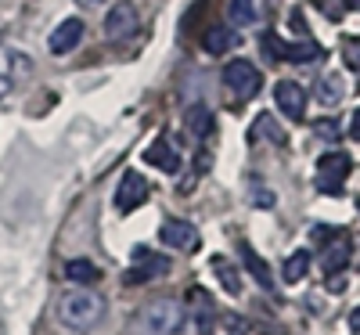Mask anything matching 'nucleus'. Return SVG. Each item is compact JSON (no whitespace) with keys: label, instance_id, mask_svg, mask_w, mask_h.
<instances>
[{"label":"nucleus","instance_id":"6e6552de","mask_svg":"<svg viewBox=\"0 0 360 335\" xmlns=\"http://www.w3.org/2000/svg\"><path fill=\"white\" fill-rule=\"evenodd\" d=\"M159 238H162V246H173V249H184V253H195L202 246V234L198 227H191L188 220H162L159 227Z\"/></svg>","mask_w":360,"mask_h":335},{"label":"nucleus","instance_id":"f03ea898","mask_svg":"<svg viewBox=\"0 0 360 335\" xmlns=\"http://www.w3.org/2000/svg\"><path fill=\"white\" fill-rule=\"evenodd\" d=\"M105 310V303L94 296V292H65L62 299H58V317H62L69 328H90V324H98Z\"/></svg>","mask_w":360,"mask_h":335},{"label":"nucleus","instance_id":"20e7f679","mask_svg":"<svg viewBox=\"0 0 360 335\" xmlns=\"http://www.w3.org/2000/svg\"><path fill=\"white\" fill-rule=\"evenodd\" d=\"M353 170V159L346 151H328V156L317 159V188L324 195H342V184Z\"/></svg>","mask_w":360,"mask_h":335},{"label":"nucleus","instance_id":"39448f33","mask_svg":"<svg viewBox=\"0 0 360 335\" xmlns=\"http://www.w3.org/2000/svg\"><path fill=\"white\" fill-rule=\"evenodd\" d=\"M173 270L169 256L162 253H152V249H137L134 253V263H130V274H127V282L130 285H144V282H152V278H166V274Z\"/></svg>","mask_w":360,"mask_h":335},{"label":"nucleus","instance_id":"7ed1b4c3","mask_svg":"<svg viewBox=\"0 0 360 335\" xmlns=\"http://www.w3.org/2000/svg\"><path fill=\"white\" fill-rule=\"evenodd\" d=\"M224 83L234 98H256L263 87V72L249 62V58H234L224 65Z\"/></svg>","mask_w":360,"mask_h":335},{"label":"nucleus","instance_id":"6ab92c4d","mask_svg":"<svg viewBox=\"0 0 360 335\" xmlns=\"http://www.w3.org/2000/svg\"><path fill=\"white\" fill-rule=\"evenodd\" d=\"M65 278L76 282V285H94V282H98V267L90 263V260H72V263L65 267Z\"/></svg>","mask_w":360,"mask_h":335},{"label":"nucleus","instance_id":"72a5a7b5","mask_svg":"<svg viewBox=\"0 0 360 335\" xmlns=\"http://www.w3.org/2000/svg\"><path fill=\"white\" fill-rule=\"evenodd\" d=\"M349 8H360V0H349Z\"/></svg>","mask_w":360,"mask_h":335},{"label":"nucleus","instance_id":"f8f14e48","mask_svg":"<svg viewBox=\"0 0 360 335\" xmlns=\"http://www.w3.org/2000/svg\"><path fill=\"white\" fill-rule=\"evenodd\" d=\"M144 159L152 163L155 170H162V173H176V170H180V156H176L173 141H166V137H159V141H152V144H148Z\"/></svg>","mask_w":360,"mask_h":335},{"label":"nucleus","instance_id":"423d86ee","mask_svg":"<svg viewBox=\"0 0 360 335\" xmlns=\"http://www.w3.org/2000/svg\"><path fill=\"white\" fill-rule=\"evenodd\" d=\"M141 15L134 8V0H119V4L105 15V40H127L137 33Z\"/></svg>","mask_w":360,"mask_h":335},{"label":"nucleus","instance_id":"5701e85b","mask_svg":"<svg viewBox=\"0 0 360 335\" xmlns=\"http://www.w3.org/2000/svg\"><path fill=\"white\" fill-rule=\"evenodd\" d=\"M217 328H220L224 335H245V331H249V321L238 317V314H220V317H217Z\"/></svg>","mask_w":360,"mask_h":335},{"label":"nucleus","instance_id":"b1692460","mask_svg":"<svg viewBox=\"0 0 360 335\" xmlns=\"http://www.w3.org/2000/svg\"><path fill=\"white\" fill-rule=\"evenodd\" d=\"M342 62H346V69H349V72H356V76H360V37L342 40Z\"/></svg>","mask_w":360,"mask_h":335},{"label":"nucleus","instance_id":"393cba45","mask_svg":"<svg viewBox=\"0 0 360 335\" xmlns=\"http://www.w3.org/2000/svg\"><path fill=\"white\" fill-rule=\"evenodd\" d=\"M317 8L324 11V18H332V22H339L346 11H349V0H317Z\"/></svg>","mask_w":360,"mask_h":335},{"label":"nucleus","instance_id":"c756f323","mask_svg":"<svg viewBox=\"0 0 360 335\" xmlns=\"http://www.w3.org/2000/svg\"><path fill=\"white\" fill-rule=\"evenodd\" d=\"M292 29H295V33H307V25H303V18H299V11H292Z\"/></svg>","mask_w":360,"mask_h":335},{"label":"nucleus","instance_id":"f3484780","mask_svg":"<svg viewBox=\"0 0 360 335\" xmlns=\"http://www.w3.org/2000/svg\"><path fill=\"white\" fill-rule=\"evenodd\" d=\"M184 123H188V130L198 137V141H205L209 134H213V112H209L205 105H191L188 108V119H184Z\"/></svg>","mask_w":360,"mask_h":335},{"label":"nucleus","instance_id":"f257e3e1","mask_svg":"<svg viewBox=\"0 0 360 335\" xmlns=\"http://www.w3.org/2000/svg\"><path fill=\"white\" fill-rule=\"evenodd\" d=\"M184 324V307L176 299H155L148 303L137 317V335H173Z\"/></svg>","mask_w":360,"mask_h":335},{"label":"nucleus","instance_id":"a878e982","mask_svg":"<svg viewBox=\"0 0 360 335\" xmlns=\"http://www.w3.org/2000/svg\"><path fill=\"white\" fill-rule=\"evenodd\" d=\"M314 130H317V137H324V141H335V137H339V127L332 123V119H317Z\"/></svg>","mask_w":360,"mask_h":335},{"label":"nucleus","instance_id":"aec40b11","mask_svg":"<svg viewBox=\"0 0 360 335\" xmlns=\"http://www.w3.org/2000/svg\"><path fill=\"white\" fill-rule=\"evenodd\" d=\"M227 15H231V25H249V22H256V4L252 0H231Z\"/></svg>","mask_w":360,"mask_h":335},{"label":"nucleus","instance_id":"2f4dec72","mask_svg":"<svg viewBox=\"0 0 360 335\" xmlns=\"http://www.w3.org/2000/svg\"><path fill=\"white\" fill-rule=\"evenodd\" d=\"M8 90H11V80H8V76H0V98H4Z\"/></svg>","mask_w":360,"mask_h":335},{"label":"nucleus","instance_id":"412c9836","mask_svg":"<svg viewBox=\"0 0 360 335\" xmlns=\"http://www.w3.org/2000/svg\"><path fill=\"white\" fill-rule=\"evenodd\" d=\"M213 267H217V278H220V285H224L231 296L242 292V282H238V270H234L227 260H220V256H217V260H213Z\"/></svg>","mask_w":360,"mask_h":335},{"label":"nucleus","instance_id":"c85d7f7f","mask_svg":"<svg viewBox=\"0 0 360 335\" xmlns=\"http://www.w3.org/2000/svg\"><path fill=\"white\" fill-rule=\"evenodd\" d=\"M349 137L353 141H360V108L353 112V119H349Z\"/></svg>","mask_w":360,"mask_h":335},{"label":"nucleus","instance_id":"1a4fd4ad","mask_svg":"<svg viewBox=\"0 0 360 335\" xmlns=\"http://www.w3.org/2000/svg\"><path fill=\"white\" fill-rule=\"evenodd\" d=\"M144 202H148V180L141 173L127 170L123 180H119V188H115V209L119 213H130V209H137Z\"/></svg>","mask_w":360,"mask_h":335},{"label":"nucleus","instance_id":"473e14b6","mask_svg":"<svg viewBox=\"0 0 360 335\" xmlns=\"http://www.w3.org/2000/svg\"><path fill=\"white\" fill-rule=\"evenodd\" d=\"M79 4H105V0H79Z\"/></svg>","mask_w":360,"mask_h":335},{"label":"nucleus","instance_id":"7c9ffc66","mask_svg":"<svg viewBox=\"0 0 360 335\" xmlns=\"http://www.w3.org/2000/svg\"><path fill=\"white\" fill-rule=\"evenodd\" d=\"M349 328H353V331H356V335H360V307H356V310H353V314H349Z\"/></svg>","mask_w":360,"mask_h":335},{"label":"nucleus","instance_id":"9b49d317","mask_svg":"<svg viewBox=\"0 0 360 335\" xmlns=\"http://www.w3.org/2000/svg\"><path fill=\"white\" fill-rule=\"evenodd\" d=\"M79 40H83V22H79V18H65V22L51 33L47 44H51V54H69Z\"/></svg>","mask_w":360,"mask_h":335},{"label":"nucleus","instance_id":"bb28decb","mask_svg":"<svg viewBox=\"0 0 360 335\" xmlns=\"http://www.w3.org/2000/svg\"><path fill=\"white\" fill-rule=\"evenodd\" d=\"M335 238H342L339 227H314V241H335Z\"/></svg>","mask_w":360,"mask_h":335},{"label":"nucleus","instance_id":"0eeeda50","mask_svg":"<svg viewBox=\"0 0 360 335\" xmlns=\"http://www.w3.org/2000/svg\"><path fill=\"white\" fill-rule=\"evenodd\" d=\"M263 51L270 54V58H281V62H292V65H307V62H317L321 58V47L314 44V40H295V44H281L278 40V47H274V37H263Z\"/></svg>","mask_w":360,"mask_h":335},{"label":"nucleus","instance_id":"2eb2a0df","mask_svg":"<svg viewBox=\"0 0 360 335\" xmlns=\"http://www.w3.org/2000/svg\"><path fill=\"white\" fill-rule=\"evenodd\" d=\"M238 44V33L231 25H213V29H205V37H202V47L209 51V54H224V51H231Z\"/></svg>","mask_w":360,"mask_h":335},{"label":"nucleus","instance_id":"cd10ccee","mask_svg":"<svg viewBox=\"0 0 360 335\" xmlns=\"http://www.w3.org/2000/svg\"><path fill=\"white\" fill-rule=\"evenodd\" d=\"M249 195H252V202H256V206H270V202H274V195L263 191V184H252V191H249Z\"/></svg>","mask_w":360,"mask_h":335},{"label":"nucleus","instance_id":"a211bd4d","mask_svg":"<svg viewBox=\"0 0 360 335\" xmlns=\"http://www.w3.org/2000/svg\"><path fill=\"white\" fill-rule=\"evenodd\" d=\"M310 270V253L307 249H299V253H292L288 260H285V267H281V278L288 282V285H295V282H303V274Z\"/></svg>","mask_w":360,"mask_h":335},{"label":"nucleus","instance_id":"ddd939ff","mask_svg":"<svg viewBox=\"0 0 360 335\" xmlns=\"http://www.w3.org/2000/svg\"><path fill=\"white\" fill-rule=\"evenodd\" d=\"M342 98H346V83H342V76H339V72H324V76L317 80V101L328 105V108H335Z\"/></svg>","mask_w":360,"mask_h":335},{"label":"nucleus","instance_id":"dca6fc26","mask_svg":"<svg viewBox=\"0 0 360 335\" xmlns=\"http://www.w3.org/2000/svg\"><path fill=\"white\" fill-rule=\"evenodd\" d=\"M242 260H245V267H249V274H252V278H256V285L259 289H274V278H270V267L259 260V253L249 246V241H242Z\"/></svg>","mask_w":360,"mask_h":335},{"label":"nucleus","instance_id":"9d476101","mask_svg":"<svg viewBox=\"0 0 360 335\" xmlns=\"http://www.w3.org/2000/svg\"><path fill=\"white\" fill-rule=\"evenodd\" d=\"M274 101H278V108L292 119V123L307 119V94H303V87H299V83L281 80V83L274 87Z\"/></svg>","mask_w":360,"mask_h":335},{"label":"nucleus","instance_id":"4be33fe9","mask_svg":"<svg viewBox=\"0 0 360 335\" xmlns=\"http://www.w3.org/2000/svg\"><path fill=\"white\" fill-rule=\"evenodd\" d=\"M256 130L266 137V141H274V144H288V134L281 130V127H274V115H256Z\"/></svg>","mask_w":360,"mask_h":335},{"label":"nucleus","instance_id":"4468645a","mask_svg":"<svg viewBox=\"0 0 360 335\" xmlns=\"http://www.w3.org/2000/svg\"><path fill=\"white\" fill-rule=\"evenodd\" d=\"M349 256H353V249H349V241H346V238L332 241V246L324 249V256H321L324 274H342V270H346V263H349Z\"/></svg>","mask_w":360,"mask_h":335}]
</instances>
